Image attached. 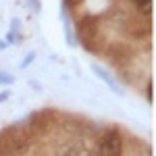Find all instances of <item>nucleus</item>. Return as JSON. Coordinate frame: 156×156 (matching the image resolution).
Returning a JSON list of instances; mask_svg holds the SVG:
<instances>
[{"instance_id":"f257e3e1","label":"nucleus","mask_w":156,"mask_h":156,"mask_svg":"<svg viewBox=\"0 0 156 156\" xmlns=\"http://www.w3.org/2000/svg\"><path fill=\"white\" fill-rule=\"evenodd\" d=\"M29 150V135L21 127H11L0 135V156H23Z\"/></svg>"},{"instance_id":"f03ea898","label":"nucleus","mask_w":156,"mask_h":156,"mask_svg":"<svg viewBox=\"0 0 156 156\" xmlns=\"http://www.w3.org/2000/svg\"><path fill=\"white\" fill-rule=\"evenodd\" d=\"M100 156H121L123 154V137L119 131L110 129L102 135L100 140V148H98Z\"/></svg>"},{"instance_id":"7ed1b4c3","label":"nucleus","mask_w":156,"mask_h":156,"mask_svg":"<svg viewBox=\"0 0 156 156\" xmlns=\"http://www.w3.org/2000/svg\"><path fill=\"white\" fill-rule=\"evenodd\" d=\"M77 31H79V37H81V42H83L85 46L90 48V44L94 42V37L98 34V23H96V17H83L79 25H77Z\"/></svg>"},{"instance_id":"20e7f679","label":"nucleus","mask_w":156,"mask_h":156,"mask_svg":"<svg viewBox=\"0 0 156 156\" xmlns=\"http://www.w3.org/2000/svg\"><path fill=\"white\" fill-rule=\"evenodd\" d=\"M92 71L96 73V75H98V77H100V79H102V81L108 85V87H110V90H115L117 94H121V87L117 85V81H115V79L110 77V73H108L104 67H100V65H96V62H94V65H92Z\"/></svg>"},{"instance_id":"39448f33","label":"nucleus","mask_w":156,"mask_h":156,"mask_svg":"<svg viewBox=\"0 0 156 156\" xmlns=\"http://www.w3.org/2000/svg\"><path fill=\"white\" fill-rule=\"evenodd\" d=\"M60 156H90V146L85 142H73L71 146L65 148V152Z\"/></svg>"},{"instance_id":"423d86ee","label":"nucleus","mask_w":156,"mask_h":156,"mask_svg":"<svg viewBox=\"0 0 156 156\" xmlns=\"http://www.w3.org/2000/svg\"><path fill=\"white\" fill-rule=\"evenodd\" d=\"M133 4L142 15H150V11H152V0H133Z\"/></svg>"},{"instance_id":"0eeeda50","label":"nucleus","mask_w":156,"mask_h":156,"mask_svg":"<svg viewBox=\"0 0 156 156\" xmlns=\"http://www.w3.org/2000/svg\"><path fill=\"white\" fill-rule=\"evenodd\" d=\"M21 40H23V37H21V34H19V31H11V34L6 36V40H4V42H6V44H21Z\"/></svg>"},{"instance_id":"6e6552de","label":"nucleus","mask_w":156,"mask_h":156,"mask_svg":"<svg viewBox=\"0 0 156 156\" xmlns=\"http://www.w3.org/2000/svg\"><path fill=\"white\" fill-rule=\"evenodd\" d=\"M11 83H15V77L4 71H0V85H11Z\"/></svg>"},{"instance_id":"1a4fd4ad","label":"nucleus","mask_w":156,"mask_h":156,"mask_svg":"<svg viewBox=\"0 0 156 156\" xmlns=\"http://www.w3.org/2000/svg\"><path fill=\"white\" fill-rule=\"evenodd\" d=\"M34 58H36V52H29V54H25L23 62H21V65H19V67H21V69H27V67H29V65H31V62H34Z\"/></svg>"},{"instance_id":"9d476101","label":"nucleus","mask_w":156,"mask_h":156,"mask_svg":"<svg viewBox=\"0 0 156 156\" xmlns=\"http://www.w3.org/2000/svg\"><path fill=\"white\" fill-rule=\"evenodd\" d=\"M152 90H154V83L148 81V87H146V98H148V102H152Z\"/></svg>"},{"instance_id":"9b49d317","label":"nucleus","mask_w":156,"mask_h":156,"mask_svg":"<svg viewBox=\"0 0 156 156\" xmlns=\"http://www.w3.org/2000/svg\"><path fill=\"white\" fill-rule=\"evenodd\" d=\"M19 25H21V21H19V19H12V23H11V31H19V29H21Z\"/></svg>"},{"instance_id":"f8f14e48","label":"nucleus","mask_w":156,"mask_h":156,"mask_svg":"<svg viewBox=\"0 0 156 156\" xmlns=\"http://www.w3.org/2000/svg\"><path fill=\"white\" fill-rule=\"evenodd\" d=\"M29 4H34V11H42V2L40 0H27Z\"/></svg>"},{"instance_id":"ddd939ff","label":"nucleus","mask_w":156,"mask_h":156,"mask_svg":"<svg viewBox=\"0 0 156 156\" xmlns=\"http://www.w3.org/2000/svg\"><path fill=\"white\" fill-rule=\"evenodd\" d=\"M9 98H11V92H9V90H2V92H0V102H4V100H9Z\"/></svg>"},{"instance_id":"4468645a","label":"nucleus","mask_w":156,"mask_h":156,"mask_svg":"<svg viewBox=\"0 0 156 156\" xmlns=\"http://www.w3.org/2000/svg\"><path fill=\"white\" fill-rule=\"evenodd\" d=\"M67 4L69 6H75V4H79V0H67Z\"/></svg>"},{"instance_id":"2eb2a0df","label":"nucleus","mask_w":156,"mask_h":156,"mask_svg":"<svg viewBox=\"0 0 156 156\" xmlns=\"http://www.w3.org/2000/svg\"><path fill=\"white\" fill-rule=\"evenodd\" d=\"M6 46H9V44H6L4 40H0V50H4V48H6Z\"/></svg>"}]
</instances>
